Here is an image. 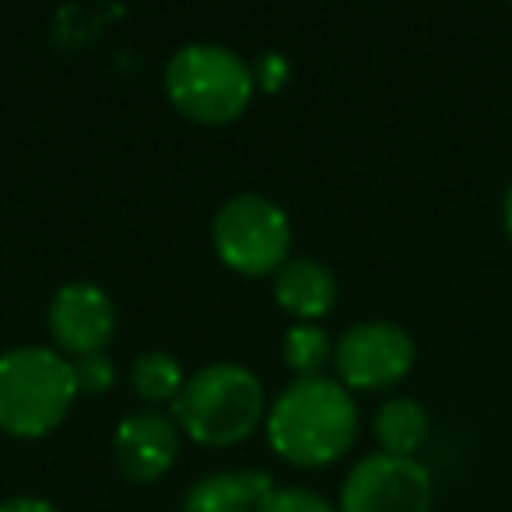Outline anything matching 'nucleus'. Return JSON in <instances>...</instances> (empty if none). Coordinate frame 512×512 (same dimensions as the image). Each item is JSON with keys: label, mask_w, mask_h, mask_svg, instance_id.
<instances>
[{"label": "nucleus", "mask_w": 512, "mask_h": 512, "mask_svg": "<svg viewBox=\"0 0 512 512\" xmlns=\"http://www.w3.org/2000/svg\"><path fill=\"white\" fill-rule=\"evenodd\" d=\"M358 439V404L330 376L295 379L267 414V442L292 467H327Z\"/></svg>", "instance_id": "f257e3e1"}, {"label": "nucleus", "mask_w": 512, "mask_h": 512, "mask_svg": "<svg viewBox=\"0 0 512 512\" xmlns=\"http://www.w3.org/2000/svg\"><path fill=\"white\" fill-rule=\"evenodd\" d=\"M172 414L200 446H235L264 421V386L242 365L211 362L186 379L183 393L172 400Z\"/></svg>", "instance_id": "f03ea898"}, {"label": "nucleus", "mask_w": 512, "mask_h": 512, "mask_svg": "<svg viewBox=\"0 0 512 512\" xmlns=\"http://www.w3.org/2000/svg\"><path fill=\"white\" fill-rule=\"evenodd\" d=\"M74 397V369L60 351L11 348L0 355V432L39 439L67 418Z\"/></svg>", "instance_id": "7ed1b4c3"}, {"label": "nucleus", "mask_w": 512, "mask_h": 512, "mask_svg": "<svg viewBox=\"0 0 512 512\" xmlns=\"http://www.w3.org/2000/svg\"><path fill=\"white\" fill-rule=\"evenodd\" d=\"M165 92L172 106L193 123L221 127L246 113L256 92L253 67L218 43H190L165 67Z\"/></svg>", "instance_id": "20e7f679"}, {"label": "nucleus", "mask_w": 512, "mask_h": 512, "mask_svg": "<svg viewBox=\"0 0 512 512\" xmlns=\"http://www.w3.org/2000/svg\"><path fill=\"white\" fill-rule=\"evenodd\" d=\"M211 242L221 264L246 278H267L288 264L292 221L264 193H235L211 221Z\"/></svg>", "instance_id": "39448f33"}, {"label": "nucleus", "mask_w": 512, "mask_h": 512, "mask_svg": "<svg viewBox=\"0 0 512 512\" xmlns=\"http://www.w3.org/2000/svg\"><path fill=\"white\" fill-rule=\"evenodd\" d=\"M435 484L414 456L369 453L341 484V512H432Z\"/></svg>", "instance_id": "423d86ee"}, {"label": "nucleus", "mask_w": 512, "mask_h": 512, "mask_svg": "<svg viewBox=\"0 0 512 512\" xmlns=\"http://www.w3.org/2000/svg\"><path fill=\"white\" fill-rule=\"evenodd\" d=\"M414 337L400 323L365 320L341 334L334 348L337 383L348 390H390L414 369Z\"/></svg>", "instance_id": "0eeeda50"}, {"label": "nucleus", "mask_w": 512, "mask_h": 512, "mask_svg": "<svg viewBox=\"0 0 512 512\" xmlns=\"http://www.w3.org/2000/svg\"><path fill=\"white\" fill-rule=\"evenodd\" d=\"M50 334L60 351L74 358L99 355L113 341L116 306L92 281H67L50 302Z\"/></svg>", "instance_id": "6e6552de"}, {"label": "nucleus", "mask_w": 512, "mask_h": 512, "mask_svg": "<svg viewBox=\"0 0 512 512\" xmlns=\"http://www.w3.org/2000/svg\"><path fill=\"white\" fill-rule=\"evenodd\" d=\"M179 428L172 418L158 411H137L116 425L113 460L123 477L137 484H151L176 463Z\"/></svg>", "instance_id": "1a4fd4ad"}, {"label": "nucleus", "mask_w": 512, "mask_h": 512, "mask_svg": "<svg viewBox=\"0 0 512 512\" xmlns=\"http://www.w3.org/2000/svg\"><path fill=\"white\" fill-rule=\"evenodd\" d=\"M274 299L299 323H313L327 316L337 302V278L313 256H295L274 274Z\"/></svg>", "instance_id": "9d476101"}, {"label": "nucleus", "mask_w": 512, "mask_h": 512, "mask_svg": "<svg viewBox=\"0 0 512 512\" xmlns=\"http://www.w3.org/2000/svg\"><path fill=\"white\" fill-rule=\"evenodd\" d=\"M271 491L274 477L267 470H214L190 484L183 512H260Z\"/></svg>", "instance_id": "9b49d317"}, {"label": "nucleus", "mask_w": 512, "mask_h": 512, "mask_svg": "<svg viewBox=\"0 0 512 512\" xmlns=\"http://www.w3.org/2000/svg\"><path fill=\"white\" fill-rule=\"evenodd\" d=\"M372 432L379 439V453L390 456H414L425 446L428 432H432V418L428 411L411 397H390L379 404Z\"/></svg>", "instance_id": "f8f14e48"}, {"label": "nucleus", "mask_w": 512, "mask_h": 512, "mask_svg": "<svg viewBox=\"0 0 512 512\" xmlns=\"http://www.w3.org/2000/svg\"><path fill=\"white\" fill-rule=\"evenodd\" d=\"M130 383H134L137 397L148 400V404H172L183 393L186 376H183V365L172 355H165V351H144L130 365Z\"/></svg>", "instance_id": "ddd939ff"}, {"label": "nucleus", "mask_w": 512, "mask_h": 512, "mask_svg": "<svg viewBox=\"0 0 512 512\" xmlns=\"http://www.w3.org/2000/svg\"><path fill=\"white\" fill-rule=\"evenodd\" d=\"M281 358L299 379H313L323 376L327 362L334 358V344H330L327 330L316 323H295L281 341Z\"/></svg>", "instance_id": "4468645a"}, {"label": "nucleus", "mask_w": 512, "mask_h": 512, "mask_svg": "<svg viewBox=\"0 0 512 512\" xmlns=\"http://www.w3.org/2000/svg\"><path fill=\"white\" fill-rule=\"evenodd\" d=\"M71 369H74V386H78V393H85V397H99V393H106L116 379V365L106 351L74 358Z\"/></svg>", "instance_id": "2eb2a0df"}, {"label": "nucleus", "mask_w": 512, "mask_h": 512, "mask_svg": "<svg viewBox=\"0 0 512 512\" xmlns=\"http://www.w3.org/2000/svg\"><path fill=\"white\" fill-rule=\"evenodd\" d=\"M260 512H337V509L309 488H274L264 498Z\"/></svg>", "instance_id": "dca6fc26"}, {"label": "nucleus", "mask_w": 512, "mask_h": 512, "mask_svg": "<svg viewBox=\"0 0 512 512\" xmlns=\"http://www.w3.org/2000/svg\"><path fill=\"white\" fill-rule=\"evenodd\" d=\"M288 74H292V67H288L285 53H260L253 60V81L264 92H281L288 85Z\"/></svg>", "instance_id": "f3484780"}, {"label": "nucleus", "mask_w": 512, "mask_h": 512, "mask_svg": "<svg viewBox=\"0 0 512 512\" xmlns=\"http://www.w3.org/2000/svg\"><path fill=\"white\" fill-rule=\"evenodd\" d=\"M0 512H60V509L53 502H46V498L22 495V498H8V502H0Z\"/></svg>", "instance_id": "a211bd4d"}, {"label": "nucleus", "mask_w": 512, "mask_h": 512, "mask_svg": "<svg viewBox=\"0 0 512 512\" xmlns=\"http://www.w3.org/2000/svg\"><path fill=\"white\" fill-rule=\"evenodd\" d=\"M502 225H505V235H509V242H512V183H509L505 200H502Z\"/></svg>", "instance_id": "6ab92c4d"}]
</instances>
